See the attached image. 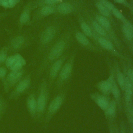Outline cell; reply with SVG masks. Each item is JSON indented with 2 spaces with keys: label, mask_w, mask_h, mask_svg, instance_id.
<instances>
[{
  "label": "cell",
  "mask_w": 133,
  "mask_h": 133,
  "mask_svg": "<svg viewBox=\"0 0 133 133\" xmlns=\"http://www.w3.org/2000/svg\"><path fill=\"white\" fill-rule=\"evenodd\" d=\"M57 5H45L35 9L32 14V17L29 25L41 20L42 19L55 14Z\"/></svg>",
  "instance_id": "cell-14"
},
{
  "label": "cell",
  "mask_w": 133,
  "mask_h": 133,
  "mask_svg": "<svg viewBox=\"0 0 133 133\" xmlns=\"http://www.w3.org/2000/svg\"><path fill=\"white\" fill-rule=\"evenodd\" d=\"M90 98L103 111L108 107L110 101V98L107 95L98 92L92 93L90 95Z\"/></svg>",
  "instance_id": "cell-20"
},
{
  "label": "cell",
  "mask_w": 133,
  "mask_h": 133,
  "mask_svg": "<svg viewBox=\"0 0 133 133\" xmlns=\"http://www.w3.org/2000/svg\"><path fill=\"white\" fill-rule=\"evenodd\" d=\"M67 58L68 56L64 54L61 57L54 62L48 68L47 82L50 89L54 84L62 66Z\"/></svg>",
  "instance_id": "cell-10"
},
{
  "label": "cell",
  "mask_w": 133,
  "mask_h": 133,
  "mask_svg": "<svg viewBox=\"0 0 133 133\" xmlns=\"http://www.w3.org/2000/svg\"><path fill=\"white\" fill-rule=\"evenodd\" d=\"M1 80H0V85H1Z\"/></svg>",
  "instance_id": "cell-41"
},
{
  "label": "cell",
  "mask_w": 133,
  "mask_h": 133,
  "mask_svg": "<svg viewBox=\"0 0 133 133\" xmlns=\"http://www.w3.org/2000/svg\"><path fill=\"white\" fill-rule=\"evenodd\" d=\"M74 37L78 44L83 48L95 52H101L102 49L94 44L89 37L83 33L81 31L75 30L74 32Z\"/></svg>",
  "instance_id": "cell-15"
},
{
  "label": "cell",
  "mask_w": 133,
  "mask_h": 133,
  "mask_svg": "<svg viewBox=\"0 0 133 133\" xmlns=\"http://www.w3.org/2000/svg\"><path fill=\"white\" fill-rule=\"evenodd\" d=\"M15 62V58L14 55L8 56L5 61V66L9 70L10 68L13 65L14 63Z\"/></svg>",
  "instance_id": "cell-33"
},
{
  "label": "cell",
  "mask_w": 133,
  "mask_h": 133,
  "mask_svg": "<svg viewBox=\"0 0 133 133\" xmlns=\"http://www.w3.org/2000/svg\"><path fill=\"white\" fill-rule=\"evenodd\" d=\"M67 89L61 90L48 104L42 123L45 129H47L50 122L63 105L66 96Z\"/></svg>",
  "instance_id": "cell-5"
},
{
  "label": "cell",
  "mask_w": 133,
  "mask_h": 133,
  "mask_svg": "<svg viewBox=\"0 0 133 133\" xmlns=\"http://www.w3.org/2000/svg\"><path fill=\"white\" fill-rule=\"evenodd\" d=\"M114 3L123 5L129 9L133 13V6L131 5L127 0H113Z\"/></svg>",
  "instance_id": "cell-34"
},
{
  "label": "cell",
  "mask_w": 133,
  "mask_h": 133,
  "mask_svg": "<svg viewBox=\"0 0 133 133\" xmlns=\"http://www.w3.org/2000/svg\"><path fill=\"white\" fill-rule=\"evenodd\" d=\"M94 42L98 47L102 50H105L113 56L123 60H125V57L116 47L113 42L109 38L98 35L94 32Z\"/></svg>",
  "instance_id": "cell-9"
},
{
  "label": "cell",
  "mask_w": 133,
  "mask_h": 133,
  "mask_svg": "<svg viewBox=\"0 0 133 133\" xmlns=\"http://www.w3.org/2000/svg\"><path fill=\"white\" fill-rule=\"evenodd\" d=\"M11 12H0V20L6 18L10 15Z\"/></svg>",
  "instance_id": "cell-38"
},
{
  "label": "cell",
  "mask_w": 133,
  "mask_h": 133,
  "mask_svg": "<svg viewBox=\"0 0 133 133\" xmlns=\"http://www.w3.org/2000/svg\"><path fill=\"white\" fill-rule=\"evenodd\" d=\"M32 84V76L31 73H28L19 81L12 88L9 92L8 98L10 100L16 101L29 90Z\"/></svg>",
  "instance_id": "cell-8"
},
{
  "label": "cell",
  "mask_w": 133,
  "mask_h": 133,
  "mask_svg": "<svg viewBox=\"0 0 133 133\" xmlns=\"http://www.w3.org/2000/svg\"><path fill=\"white\" fill-rule=\"evenodd\" d=\"M132 105H133V100H132Z\"/></svg>",
  "instance_id": "cell-42"
},
{
  "label": "cell",
  "mask_w": 133,
  "mask_h": 133,
  "mask_svg": "<svg viewBox=\"0 0 133 133\" xmlns=\"http://www.w3.org/2000/svg\"><path fill=\"white\" fill-rule=\"evenodd\" d=\"M0 133H1V132H0Z\"/></svg>",
  "instance_id": "cell-44"
},
{
  "label": "cell",
  "mask_w": 133,
  "mask_h": 133,
  "mask_svg": "<svg viewBox=\"0 0 133 133\" xmlns=\"http://www.w3.org/2000/svg\"><path fill=\"white\" fill-rule=\"evenodd\" d=\"M100 2L102 4H103L105 7H106L108 9H109L111 11L115 7L114 5L109 0H97Z\"/></svg>",
  "instance_id": "cell-36"
},
{
  "label": "cell",
  "mask_w": 133,
  "mask_h": 133,
  "mask_svg": "<svg viewBox=\"0 0 133 133\" xmlns=\"http://www.w3.org/2000/svg\"><path fill=\"white\" fill-rule=\"evenodd\" d=\"M33 10V1H29L24 6L18 21V28L20 32L25 25H29Z\"/></svg>",
  "instance_id": "cell-16"
},
{
  "label": "cell",
  "mask_w": 133,
  "mask_h": 133,
  "mask_svg": "<svg viewBox=\"0 0 133 133\" xmlns=\"http://www.w3.org/2000/svg\"><path fill=\"white\" fill-rule=\"evenodd\" d=\"M110 133H119L117 126L113 123H109Z\"/></svg>",
  "instance_id": "cell-37"
},
{
  "label": "cell",
  "mask_w": 133,
  "mask_h": 133,
  "mask_svg": "<svg viewBox=\"0 0 133 133\" xmlns=\"http://www.w3.org/2000/svg\"><path fill=\"white\" fill-rule=\"evenodd\" d=\"M15 58V62L9 69L10 71H16L23 68L26 64L25 60L19 53H15L14 54Z\"/></svg>",
  "instance_id": "cell-26"
},
{
  "label": "cell",
  "mask_w": 133,
  "mask_h": 133,
  "mask_svg": "<svg viewBox=\"0 0 133 133\" xmlns=\"http://www.w3.org/2000/svg\"><path fill=\"white\" fill-rule=\"evenodd\" d=\"M109 77L111 81V94H112L114 100L116 101L117 105L118 106L119 108L121 107V95L120 88L116 82L115 77L114 71L113 68L110 70V73L109 74Z\"/></svg>",
  "instance_id": "cell-19"
},
{
  "label": "cell",
  "mask_w": 133,
  "mask_h": 133,
  "mask_svg": "<svg viewBox=\"0 0 133 133\" xmlns=\"http://www.w3.org/2000/svg\"><path fill=\"white\" fill-rule=\"evenodd\" d=\"M93 17L106 31L116 47L119 51H121L122 49V43L113 27L112 22L109 19L101 15L98 12L95 13Z\"/></svg>",
  "instance_id": "cell-7"
},
{
  "label": "cell",
  "mask_w": 133,
  "mask_h": 133,
  "mask_svg": "<svg viewBox=\"0 0 133 133\" xmlns=\"http://www.w3.org/2000/svg\"><path fill=\"white\" fill-rule=\"evenodd\" d=\"M72 38V31L67 30L62 33L58 38L44 52V56L37 69L36 78H38L56 60L61 57L69 46Z\"/></svg>",
  "instance_id": "cell-1"
},
{
  "label": "cell",
  "mask_w": 133,
  "mask_h": 133,
  "mask_svg": "<svg viewBox=\"0 0 133 133\" xmlns=\"http://www.w3.org/2000/svg\"><path fill=\"white\" fill-rule=\"evenodd\" d=\"M113 16H114L117 20H119L122 24H126L131 22L125 16L123 15L121 11L118 9L116 7H115L111 11Z\"/></svg>",
  "instance_id": "cell-28"
},
{
  "label": "cell",
  "mask_w": 133,
  "mask_h": 133,
  "mask_svg": "<svg viewBox=\"0 0 133 133\" xmlns=\"http://www.w3.org/2000/svg\"><path fill=\"white\" fill-rule=\"evenodd\" d=\"M64 0H35L33 1L34 10L45 5H57Z\"/></svg>",
  "instance_id": "cell-27"
},
{
  "label": "cell",
  "mask_w": 133,
  "mask_h": 133,
  "mask_svg": "<svg viewBox=\"0 0 133 133\" xmlns=\"http://www.w3.org/2000/svg\"><path fill=\"white\" fill-rule=\"evenodd\" d=\"M121 30L123 39L133 55V24L131 22L122 24Z\"/></svg>",
  "instance_id": "cell-17"
},
{
  "label": "cell",
  "mask_w": 133,
  "mask_h": 133,
  "mask_svg": "<svg viewBox=\"0 0 133 133\" xmlns=\"http://www.w3.org/2000/svg\"><path fill=\"white\" fill-rule=\"evenodd\" d=\"M113 70L115 74V77L121 90L124 91L126 83V76L122 71L117 63L114 64Z\"/></svg>",
  "instance_id": "cell-23"
},
{
  "label": "cell",
  "mask_w": 133,
  "mask_h": 133,
  "mask_svg": "<svg viewBox=\"0 0 133 133\" xmlns=\"http://www.w3.org/2000/svg\"><path fill=\"white\" fill-rule=\"evenodd\" d=\"M33 37L28 33H17L10 36L6 45L9 52L17 53L31 45Z\"/></svg>",
  "instance_id": "cell-6"
},
{
  "label": "cell",
  "mask_w": 133,
  "mask_h": 133,
  "mask_svg": "<svg viewBox=\"0 0 133 133\" xmlns=\"http://www.w3.org/2000/svg\"><path fill=\"white\" fill-rule=\"evenodd\" d=\"M95 6L97 8L98 13L101 15L109 19L112 22H113V15L111 11L105 7L103 4H102L100 2L96 0L95 2Z\"/></svg>",
  "instance_id": "cell-25"
},
{
  "label": "cell",
  "mask_w": 133,
  "mask_h": 133,
  "mask_svg": "<svg viewBox=\"0 0 133 133\" xmlns=\"http://www.w3.org/2000/svg\"><path fill=\"white\" fill-rule=\"evenodd\" d=\"M8 107V104L3 96L0 93V121L5 114Z\"/></svg>",
  "instance_id": "cell-31"
},
{
  "label": "cell",
  "mask_w": 133,
  "mask_h": 133,
  "mask_svg": "<svg viewBox=\"0 0 133 133\" xmlns=\"http://www.w3.org/2000/svg\"><path fill=\"white\" fill-rule=\"evenodd\" d=\"M25 70L24 68L16 71H10L7 73L6 79L3 84L5 93H8L12 88L25 75Z\"/></svg>",
  "instance_id": "cell-12"
},
{
  "label": "cell",
  "mask_w": 133,
  "mask_h": 133,
  "mask_svg": "<svg viewBox=\"0 0 133 133\" xmlns=\"http://www.w3.org/2000/svg\"><path fill=\"white\" fill-rule=\"evenodd\" d=\"M132 120H133V108H132Z\"/></svg>",
  "instance_id": "cell-40"
},
{
  "label": "cell",
  "mask_w": 133,
  "mask_h": 133,
  "mask_svg": "<svg viewBox=\"0 0 133 133\" xmlns=\"http://www.w3.org/2000/svg\"><path fill=\"white\" fill-rule=\"evenodd\" d=\"M96 86L102 94L109 96L111 94V84L109 77L106 79L98 82L96 84Z\"/></svg>",
  "instance_id": "cell-24"
},
{
  "label": "cell",
  "mask_w": 133,
  "mask_h": 133,
  "mask_svg": "<svg viewBox=\"0 0 133 133\" xmlns=\"http://www.w3.org/2000/svg\"><path fill=\"white\" fill-rule=\"evenodd\" d=\"M78 21L81 32L94 42V31L88 21L82 16H78Z\"/></svg>",
  "instance_id": "cell-21"
},
{
  "label": "cell",
  "mask_w": 133,
  "mask_h": 133,
  "mask_svg": "<svg viewBox=\"0 0 133 133\" xmlns=\"http://www.w3.org/2000/svg\"><path fill=\"white\" fill-rule=\"evenodd\" d=\"M7 74V69L5 66L0 65V80L4 83Z\"/></svg>",
  "instance_id": "cell-35"
},
{
  "label": "cell",
  "mask_w": 133,
  "mask_h": 133,
  "mask_svg": "<svg viewBox=\"0 0 133 133\" xmlns=\"http://www.w3.org/2000/svg\"><path fill=\"white\" fill-rule=\"evenodd\" d=\"M124 73L131 83L133 88V67L131 65H126L124 69Z\"/></svg>",
  "instance_id": "cell-30"
},
{
  "label": "cell",
  "mask_w": 133,
  "mask_h": 133,
  "mask_svg": "<svg viewBox=\"0 0 133 133\" xmlns=\"http://www.w3.org/2000/svg\"><path fill=\"white\" fill-rule=\"evenodd\" d=\"M123 91L124 92L125 108L128 120L130 123H133L132 117V111L133 108V88L126 76L125 88Z\"/></svg>",
  "instance_id": "cell-13"
},
{
  "label": "cell",
  "mask_w": 133,
  "mask_h": 133,
  "mask_svg": "<svg viewBox=\"0 0 133 133\" xmlns=\"http://www.w3.org/2000/svg\"><path fill=\"white\" fill-rule=\"evenodd\" d=\"M117 103L114 100H111L107 109L104 111V115L109 123H113L116 114Z\"/></svg>",
  "instance_id": "cell-22"
},
{
  "label": "cell",
  "mask_w": 133,
  "mask_h": 133,
  "mask_svg": "<svg viewBox=\"0 0 133 133\" xmlns=\"http://www.w3.org/2000/svg\"><path fill=\"white\" fill-rule=\"evenodd\" d=\"M77 51L75 49L71 54L69 57L66 59L54 83L55 89L56 90L61 89L64 85L69 81L72 75L74 65L76 56Z\"/></svg>",
  "instance_id": "cell-4"
},
{
  "label": "cell",
  "mask_w": 133,
  "mask_h": 133,
  "mask_svg": "<svg viewBox=\"0 0 133 133\" xmlns=\"http://www.w3.org/2000/svg\"><path fill=\"white\" fill-rule=\"evenodd\" d=\"M132 1H133V0H132Z\"/></svg>",
  "instance_id": "cell-43"
},
{
  "label": "cell",
  "mask_w": 133,
  "mask_h": 133,
  "mask_svg": "<svg viewBox=\"0 0 133 133\" xmlns=\"http://www.w3.org/2000/svg\"><path fill=\"white\" fill-rule=\"evenodd\" d=\"M81 2L76 0L63 1L56 6L55 14L68 15L76 12L81 7Z\"/></svg>",
  "instance_id": "cell-11"
},
{
  "label": "cell",
  "mask_w": 133,
  "mask_h": 133,
  "mask_svg": "<svg viewBox=\"0 0 133 133\" xmlns=\"http://www.w3.org/2000/svg\"><path fill=\"white\" fill-rule=\"evenodd\" d=\"M119 133H126V131H125V128H124V125H122L121 126V130H120V131L119 132Z\"/></svg>",
  "instance_id": "cell-39"
},
{
  "label": "cell",
  "mask_w": 133,
  "mask_h": 133,
  "mask_svg": "<svg viewBox=\"0 0 133 133\" xmlns=\"http://www.w3.org/2000/svg\"><path fill=\"white\" fill-rule=\"evenodd\" d=\"M26 106L28 112L31 118L36 121L37 114L36 94L33 89L29 92L26 100Z\"/></svg>",
  "instance_id": "cell-18"
},
{
  "label": "cell",
  "mask_w": 133,
  "mask_h": 133,
  "mask_svg": "<svg viewBox=\"0 0 133 133\" xmlns=\"http://www.w3.org/2000/svg\"><path fill=\"white\" fill-rule=\"evenodd\" d=\"M61 24L60 22L54 21L46 24L39 33L37 42V51L44 53L48 48L55 42L60 33Z\"/></svg>",
  "instance_id": "cell-2"
},
{
  "label": "cell",
  "mask_w": 133,
  "mask_h": 133,
  "mask_svg": "<svg viewBox=\"0 0 133 133\" xmlns=\"http://www.w3.org/2000/svg\"><path fill=\"white\" fill-rule=\"evenodd\" d=\"M49 87L47 79L43 78L38 87L36 94L37 114L36 121L42 122L49 99Z\"/></svg>",
  "instance_id": "cell-3"
},
{
  "label": "cell",
  "mask_w": 133,
  "mask_h": 133,
  "mask_svg": "<svg viewBox=\"0 0 133 133\" xmlns=\"http://www.w3.org/2000/svg\"><path fill=\"white\" fill-rule=\"evenodd\" d=\"M20 0H0V6L5 9H11L15 7Z\"/></svg>",
  "instance_id": "cell-29"
},
{
  "label": "cell",
  "mask_w": 133,
  "mask_h": 133,
  "mask_svg": "<svg viewBox=\"0 0 133 133\" xmlns=\"http://www.w3.org/2000/svg\"><path fill=\"white\" fill-rule=\"evenodd\" d=\"M8 49L6 45L0 49V65H3L5 64V61L8 56Z\"/></svg>",
  "instance_id": "cell-32"
}]
</instances>
